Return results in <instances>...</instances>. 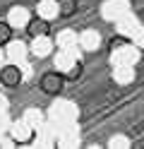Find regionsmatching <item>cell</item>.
Masks as SVG:
<instances>
[{
    "label": "cell",
    "instance_id": "cell-1",
    "mask_svg": "<svg viewBox=\"0 0 144 149\" xmlns=\"http://www.w3.org/2000/svg\"><path fill=\"white\" fill-rule=\"evenodd\" d=\"M38 89L46 96H60L63 89H65V77L60 72H46L41 77V82H38Z\"/></svg>",
    "mask_w": 144,
    "mask_h": 149
},
{
    "label": "cell",
    "instance_id": "cell-2",
    "mask_svg": "<svg viewBox=\"0 0 144 149\" xmlns=\"http://www.w3.org/2000/svg\"><path fill=\"white\" fill-rule=\"evenodd\" d=\"M0 84L7 89H15L22 84V70L17 65H3L0 68Z\"/></svg>",
    "mask_w": 144,
    "mask_h": 149
},
{
    "label": "cell",
    "instance_id": "cell-3",
    "mask_svg": "<svg viewBox=\"0 0 144 149\" xmlns=\"http://www.w3.org/2000/svg\"><path fill=\"white\" fill-rule=\"evenodd\" d=\"M26 36L29 39H41V36H48L51 34V22L43 19V17H31L26 22Z\"/></svg>",
    "mask_w": 144,
    "mask_h": 149
},
{
    "label": "cell",
    "instance_id": "cell-4",
    "mask_svg": "<svg viewBox=\"0 0 144 149\" xmlns=\"http://www.w3.org/2000/svg\"><path fill=\"white\" fill-rule=\"evenodd\" d=\"M58 15L63 19H70L72 15H77V0H58Z\"/></svg>",
    "mask_w": 144,
    "mask_h": 149
},
{
    "label": "cell",
    "instance_id": "cell-5",
    "mask_svg": "<svg viewBox=\"0 0 144 149\" xmlns=\"http://www.w3.org/2000/svg\"><path fill=\"white\" fill-rule=\"evenodd\" d=\"M12 36H15L12 26H10L7 22H0V46H7L10 41H12Z\"/></svg>",
    "mask_w": 144,
    "mask_h": 149
},
{
    "label": "cell",
    "instance_id": "cell-6",
    "mask_svg": "<svg viewBox=\"0 0 144 149\" xmlns=\"http://www.w3.org/2000/svg\"><path fill=\"white\" fill-rule=\"evenodd\" d=\"M79 70H82V63H77V65H74V70L70 72V79H77V77H79Z\"/></svg>",
    "mask_w": 144,
    "mask_h": 149
}]
</instances>
